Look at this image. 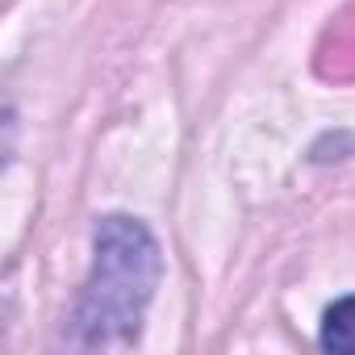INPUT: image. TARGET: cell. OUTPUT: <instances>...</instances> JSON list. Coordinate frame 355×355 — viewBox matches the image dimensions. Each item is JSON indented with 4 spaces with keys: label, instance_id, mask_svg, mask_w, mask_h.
Wrapping results in <instances>:
<instances>
[{
    "label": "cell",
    "instance_id": "obj_1",
    "mask_svg": "<svg viewBox=\"0 0 355 355\" xmlns=\"http://www.w3.org/2000/svg\"><path fill=\"white\" fill-rule=\"evenodd\" d=\"M163 259L155 234L138 218L109 214L92 234V272L76 305L80 347H125L142 330V313L159 284Z\"/></svg>",
    "mask_w": 355,
    "mask_h": 355
},
{
    "label": "cell",
    "instance_id": "obj_2",
    "mask_svg": "<svg viewBox=\"0 0 355 355\" xmlns=\"http://www.w3.org/2000/svg\"><path fill=\"white\" fill-rule=\"evenodd\" d=\"M322 351H343V355H355V297H343L334 301L326 313H322V334H318Z\"/></svg>",
    "mask_w": 355,
    "mask_h": 355
}]
</instances>
